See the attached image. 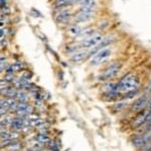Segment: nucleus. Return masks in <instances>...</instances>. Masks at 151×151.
<instances>
[{"label": "nucleus", "instance_id": "obj_1", "mask_svg": "<svg viewBox=\"0 0 151 151\" xmlns=\"http://www.w3.org/2000/svg\"><path fill=\"white\" fill-rule=\"evenodd\" d=\"M139 80L136 76L128 75L124 77L118 84H116V92L117 94H125L127 95L131 92H134L138 89Z\"/></svg>", "mask_w": 151, "mask_h": 151}, {"label": "nucleus", "instance_id": "obj_2", "mask_svg": "<svg viewBox=\"0 0 151 151\" xmlns=\"http://www.w3.org/2000/svg\"><path fill=\"white\" fill-rule=\"evenodd\" d=\"M102 40H103L102 35L96 33V35H93L92 36H90V37L84 38V40L80 42L79 45H80V47L84 48V50H88V48H95L102 42Z\"/></svg>", "mask_w": 151, "mask_h": 151}, {"label": "nucleus", "instance_id": "obj_3", "mask_svg": "<svg viewBox=\"0 0 151 151\" xmlns=\"http://www.w3.org/2000/svg\"><path fill=\"white\" fill-rule=\"evenodd\" d=\"M151 109L149 108H145L143 110L139 111L137 113V115L133 118L132 122H131V127L132 128H139L140 126L145 125L147 122V117L149 115Z\"/></svg>", "mask_w": 151, "mask_h": 151}, {"label": "nucleus", "instance_id": "obj_4", "mask_svg": "<svg viewBox=\"0 0 151 151\" xmlns=\"http://www.w3.org/2000/svg\"><path fill=\"white\" fill-rule=\"evenodd\" d=\"M132 143L135 147H145L151 143V131H145L144 133L136 135L132 139Z\"/></svg>", "mask_w": 151, "mask_h": 151}, {"label": "nucleus", "instance_id": "obj_5", "mask_svg": "<svg viewBox=\"0 0 151 151\" xmlns=\"http://www.w3.org/2000/svg\"><path fill=\"white\" fill-rule=\"evenodd\" d=\"M110 55H111V50H108V48H103V50L97 52L92 57L91 60H90V64L92 65H98L100 64H102L104 60H106Z\"/></svg>", "mask_w": 151, "mask_h": 151}, {"label": "nucleus", "instance_id": "obj_6", "mask_svg": "<svg viewBox=\"0 0 151 151\" xmlns=\"http://www.w3.org/2000/svg\"><path fill=\"white\" fill-rule=\"evenodd\" d=\"M121 67H122L121 63H113V64L107 68V70L104 72V74L100 77L101 78L100 80H110L112 78H114L119 73Z\"/></svg>", "mask_w": 151, "mask_h": 151}, {"label": "nucleus", "instance_id": "obj_7", "mask_svg": "<svg viewBox=\"0 0 151 151\" xmlns=\"http://www.w3.org/2000/svg\"><path fill=\"white\" fill-rule=\"evenodd\" d=\"M148 96L147 95H143V96L139 97L131 106V111L133 112H139L143 109L147 108V103H148Z\"/></svg>", "mask_w": 151, "mask_h": 151}, {"label": "nucleus", "instance_id": "obj_8", "mask_svg": "<svg viewBox=\"0 0 151 151\" xmlns=\"http://www.w3.org/2000/svg\"><path fill=\"white\" fill-rule=\"evenodd\" d=\"M94 16V11H85L81 10L80 13H78V15L76 16V20L79 22H84V21L90 20Z\"/></svg>", "mask_w": 151, "mask_h": 151}, {"label": "nucleus", "instance_id": "obj_9", "mask_svg": "<svg viewBox=\"0 0 151 151\" xmlns=\"http://www.w3.org/2000/svg\"><path fill=\"white\" fill-rule=\"evenodd\" d=\"M70 12L68 10H64V11H60V13L57 14L55 16V19H57L58 22L60 23H68L70 19Z\"/></svg>", "mask_w": 151, "mask_h": 151}, {"label": "nucleus", "instance_id": "obj_10", "mask_svg": "<svg viewBox=\"0 0 151 151\" xmlns=\"http://www.w3.org/2000/svg\"><path fill=\"white\" fill-rule=\"evenodd\" d=\"M24 122H25V119L23 117H17V118H13L11 122V127L14 130H20L24 127Z\"/></svg>", "mask_w": 151, "mask_h": 151}, {"label": "nucleus", "instance_id": "obj_11", "mask_svg": "<svg viewBox=\"0 0 151 151\" xmlns=\"http://www.w3.org/2000/svg\"><path fill=\"white\" fill-rule=\"evenodd\" d=\"M88 53H89L88 50H81V52H76V53H74V55L72 57V60H73V62H75V63L82 62V60H84L85 58L89 55Z\"/></svg>", "mask_w": 151, "mask_h": 151}, {"label": "nucleus", "instance_id": "obj_12", "mask_svg": "<svg viewBox=\"0 0 151 151\" xmlns=\"http://www.w3.org/2000/svg\"><path fill=\"white\" fill-rule=\"evenodd\" d=\"M95 6H96V0H85L81 3V10L92 11Z\"/></svg>", "mask_w": 151, "mask_h": 151}, {"label": "nucleus", "instance_id": "obj_13", "mask_svg": "<svg viewBox=\"0 0 151 151\" xmlns=\"http://www.w3.org/2000/svg\"><path fill=\"white\" fill-rule=\"evenodd\" d=\"M22 63L21 62H16L14 63V64H12L10 67L7 69V74H14V73L18 72V70H20L22 69Z\"/></svg>", "mask_w": 151, "mask_h": 151}, {"label": "nucleus", "instance_id": "obj_14", "mask_svg": "<svg viewBox=\"0 0 151 151\" xmlns=\"http://www.w3.org/2000/svg\"><path fill=\"white\" fill-rule=\"evenodd\" d=\"M36 140H37L38 143L45 144V143L50 142V137H48L47 132H40L37 136H36Z\"/></svg>", "mask_w": 151, "mask_h": 151}, {"label": "nucleus", "instance_id": "obj_15", "mask_svg": "<svg viewBox=\"0 0 151 151\" xmlns=\"http://www.w3.org/2000/svg\"><path fill=\"white\" fill-rule=\"evenodd\" d=\"M1 93L8 96L9 98H12V97L17 96L18 92L15 89H12V88H5V89H1Z\"/></svg>", "mask_w": 151, "mask_h": 151}, {"label": "nucleus", "instance_id": "obj_16", "mask_svg": "<svg viewBox=\"0 0 151 151\" xmlns=\"http://www.w3.org/2000/svg\"><path fill=\"white\" fill-rule=\"evenodd\" d=\"M126 102H117L116 104L113 105V107H112V110H113L114 112H120L122 111L124 108L126 107Z\"/></svg>", "mask_w": 151, "mask_h": 151}, {"label": "nucleus", "instance_id": "obj_17", "mask_svg": "<svg viewBox=\"0 0 151 151\" xmlns=\"http://www.w3.org/2000/svg\"><path fill=\"white\" fill-rule=\"evenodd\" d=\"M82 31L83 30L79 27V26H73V27L70 28L69 32H70V35H74V36H77V35H81Z\"/></svg>", "mask_w": 151, "mask_h": 151}, {"label": "nucleus", "instance_id": "obj_18", "mask_svg": "<svg viewBox=\"0 0 151 151\" xmlns=\"http://www.w3.org/2000/svg\"><path fill=\"white\" fill-rule=\"evenodd\" d=\"M70 2H73V0H55V6L57 7L65 6L68 4H70Z\"/></svg>", "mask_w": 151, "mask_h": 151}, {"label": "nucleus", "instance_id": "obj_19", "mask_svg": "<svg viewBox=\"0 0 151 151\" xmlns=\"http://www.w3.org/2000/svg\"><path fill=\"white\" fill-rule=\"evenodd\" d=\"M144 94L145 95H150L151 94V80H150V82L148 83V85L146 86V88H145V91H144Z\"/></svg>", "mask_w": 151, "mask_h": 151}, {"label": "nucleus", "instance_id": "obj_20", "mask_svg": "<svg viewBox=\"0 0 151 151\" xmlns=\"http://www.w3.org/2000/svg\"><path fill=\"white\" fill-rule=\"evenodd\" d=\"M144 126V130L145 131H151V121H149V122H147L145 124Z\"/></svg>", "mask_w": 151, "mask_h": 151}, {"label": "nucleus", "instance_id": "obj_21", "mask_svg": "<svg viewBox=\"0 0 151 151\" xmlns=\"http://www.w3.org/2000/svg\"><path fill=\"white\" fill-rule=\"evenodd\" d=\"M147 108L151 109V98L148 100V103H147Z\"/></svg>", "mask_w": 151, "mask_h": 151}, {"label": "nucleus", "instance_id": "obj_22", "mask_svg": "<svg viewBox=\"0 0 151 151\" xmlns=\"http://www.w3.org/2000/svg\"><path fill=\"white\" fill-rule=\"evenodd\" d=\"M85 0H73V2H77V3H82V2H84Z\"/></svg>", "mask_w": 151, "mask_h": 151}]
</instances>
